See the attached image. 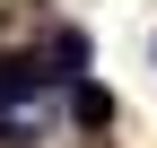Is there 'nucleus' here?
<instances>
[{
	"label": "nucleus",
	"instance_id": "obj_1",
	"mask_svg": "<svg viewBox=\"0 0 157 148\" xmlns=\"http://www.w3.org/2000/svg\"><path fill=\"white\" fill-rule=\"evenodd\" d=\"M44 87H61V70H52L44 52H9V61H0V105H26V96H44Z\"/></svg>",
	"mask_w": 157,
	"mask_h": 148
},
{
	"label": "nucleus",
	"instance_id": "obj_2",
	"mask_svg": "<svg viewBox=\"0 0 157 148\" xmlns=\"http://www.w3.org/2000/svg\"><path fill=\"white\" fill-rule=\"evenodd\" d=\"M44 61L61 70V79H78V70H87V35H78V26H52V44H44Z\"/></svg>",
	"mask_w": 157,
	"mask_h": 148
},
{
	"label": "nucleus",
	"instance_id": "obj_3",
	"mask_svg": "<svg viewBox=\"0 0 157 148\" xmlns=\"http://www.w3.org/2000/svg\"><path fill=\"white\" fill-rule=\"evenodd\" d=\"M70 113L87 122V131H105V122H113V96H105L96 79H78V87H70Z\"/></svg>",
	"mask_w": 157,
	"mask_h": 148
}]
</instances>
